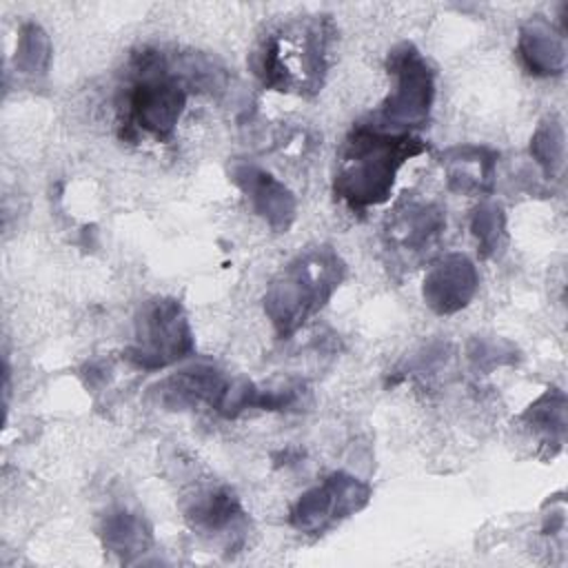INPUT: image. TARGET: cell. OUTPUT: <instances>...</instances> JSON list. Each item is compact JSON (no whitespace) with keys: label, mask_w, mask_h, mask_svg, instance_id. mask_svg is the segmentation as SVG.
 Masks as SVG:
<instances>
[{"label":"cell","mask_w":568,"mask_h":568,"mask_svg":"<svg viewBox=\"0 0 568 568\" xmlns=\"http://www.w3.org/2000/svg\"><path fill=\"white\" fill-rule=\"evenodd\" d=\"M126 78L122 120L126 138L144 131L155 140H169L186 109L189 89L200 84V55H166L144 47L131 55Z\"/></svg>","instance_id":"obj_1"},{"label":"cell","mask_w":568,"mask_h":568,"mask_svg":"<svg viewBox=\"0 0 568 568\" xmlns=\"http://www.w3.org/2000/svg\"><path fill=\"white\" fill-rule=\"evenodd\" d=\"M428 151V144L413 133H388L373 124H355L337 153L333 193L353 211L384 204L397 171Z\"/></svg>","instance_id":"obj_2"},{"label":"cell","mask_w":568,"mask_h":568,"mask_svg":"<svg viewBox=\"0 0 568 568\" xmlns=\"http://www.w3.org/2000/svg\"><path fill=\"white\" fill-rule=\"evenodd\" d=\"M346 277L333 246H315L293 257L264 293V313L277 337L286 339L320 313Z\"/></svg>","instance_id":"obj_3"},{"label":"cell","mask_w":568,"mask_h":568,"mask_svg":"<svg viewBox=\"0 0 568 568\" xmlns=\"http://www.w3.org/2000/svg\"><path fill=\"white\" fill-rule=\"evenodd\" d=\"M386 69L393 89L373 115V126L388 133H410V129L424 126L435 102V71L408 40L388 51Z\"/></svg>","instance_id":"obj_4"},{"label":"cell","mask_w":568,"mask_h":568,"mask_svg":"<svg viewBox=\"0 0 568 568\" xmlns=\"http://www.w3.org/2000/svg\"><path fill=\"white\" fill-rule=\"evenodd\" d=\"M195 348V337L186 311L175 297H153L144 302L135 315L133 342L124 357L144 371L166 368Z\"/></svg>","instance_id":"obj_5"},{"label":"cell","mask_w":568,"mask_h":568,"mask_svg":"<svg viewBox=\"0 0 568 568\" xmlns=\"http://www.w3.org/2000/svg\"><path fill=\"white\" fill-rule=\"evenodd\" d=\"M373 490L351 473L335 470L304 490L291 506L288 524L308 535H322L368 506Z\"/></svg>","instance_id":"obj_6"},{"label":"cell","mask_w":568,"mask_h":568,"mask_svg":"<svg viewBox=\"0 0 568 568\" xmlns=\"http://www.w3.org/2000/svg\"><path fill=\"white\" fill-rule=\"evenodd\" d=\"M231 182L246 195L255 215H260L275 233H286L297 215L293 191L273 173L244 160H235L229 169Z\"/></svg>","instance_id":"obj_7"},{"label":"cell","mask_w":568,"mask_h":568,"mask_svg":"<svg viewBox=\"0 0 568 568\" xmlns=\"http://www.w3.org/2000/svg\"><path fill=\"white\" fill-rule=\"evenodd\" d=\"M479 288V273L464 253L442 255L430 264L422 282L424 304L437 315H453L470 304Z\"/></svg>","instance_id":"obj_8"},{"label":"cell","mask_w":568,"mask_h":568,"mask_svg":"<svg viewBox=\"0 0 568 568\" xmlns=\"http://www.w3.org/2000/svg\"><path fill=\"white\" fill-rule=\"evenodd\" d=\"M226 384L229 377L217 366L202 362L164 377L151 390L158 404L169 410H184L200 404L215 410Z\"/></svg>","instance_id":"obj_9"},{"label":"cell","mask_w":568,"mask_h":568,"mask_svg":"<svg viewBox=\"0 0 568 568\" xmlns=\"http://www.w3.org/2000/svg\"><path fill=\"white\" fill-rule=\"evenodd\" d=\"M446 229L444 211L433 202L404 200L388 217L386 237L397 251L422 253Z\"/></svg>","instance_id":"obj_10"},{"label":"cell","mask_w":568,"mask_h":568,"mask_svg":"<svg viewBox=\"0 0 568 568\" xmlns=\"http://www.w3.org/2000/svg\"><path fill=\"white\" fill-rule=\"evenodd\" d=\"M544 16H532L519 27L517 55L524 69L537 78L561 75L566 71V42Z\"/></svg>","instance_id":"obj_11"},{"label":"cell","mask_w":568,"mask_h":568,"mask_svg":"<svg viewBox=\"0 0 568 568\" xmlns=\"http://www.w3.org/2000/svg\"><path fill=\"white\" fill-rule=\"evenodd\" d=\"M442 166L450 191L464 195L490 193L495 186L497 153L488 146L457 144L444 151Z\"/></svg>","instance_id":"obj_12"},{"label":"cell","mask_w":568,"mask_h":568,"mask_svg":"<svg viewBox=\"0 0 568 568\" xmlns=\"http://www.w3.org/2000/svg\"><path fill=\"white\" fill-rule=\"evenodd\" d=\"M184 517L191 521L193 528L202 532H229L244 524L242 504L229 486L197 490L189 499Z\"/></svg>","instance_id":"obj_13"},{"label":"cell","mask_w":568,"mask_h":568,"mask_svg":"<svg viewBox=\"0 0 568 568\" xmlns=\"http://www.w3.org/2000/svg\"><path fill=\"white\" fill-rule=\"evenodd\" d=\"M100 537L106 550L120 555L124 561H131L135 555H142L151 541V526L138 513L126 508L109 510L100 524Z\"/></svg>","instance_id":"obj_14"},{"label":"cell","mask_w":568,"mask_h":568,"mask_svg":"<svg viewBox=\"0 0 568 568\" xmlns=\"http://www.w3.org/2000/svg\"><path fill=\"white\" fill-rule=\"evenodd\" d=\"M566 393L559 388H546L524 413L521 422L528 430H532L546 446H555L557 450L566 439Z\"/></svg>","instance_id":"obj_15"},{"label":"cell","mask_w":568,"mask_h":568,"mask_svg":"<svg viewBox=\"0 0 568 568\" xmlns=\"http://www.w3.org/2000/svg\"><path fill=\"white\" fill-rule=\"evenodd\" d=\"M530 155L544 178L552 180L561 173L566 162V129L557 113H548L539 120L530 138Z\"/></svg>","instance_id":"obj_16"},{"label":"cell","mask_w":568,"mask_h":568,"mask_svg":"<svg viewBox=\"0 0 568 568\" xmlns=\"http://www.w3.org/2000/svg\"><path fill=\"white\" fill-rule=\"evenodd\" d=\"M51 40L38 22H24L18 31L13 64L27 78H42L51 64Z\"/></svg>","instance_id":"obj_17"},{"label":"cell","mask_w":568,"mask_h":568,"mask_svg":"<svg viewBox=\"0 0 568 568\" xmlns=\"http://www.w3.org/2000/svg\"><path fill=\"white\" fill-rule=\"evenodd\" d=\"M470 231L477 240L479 257L488 260L497 255L506 240V213L499 202L484 200L473 209L470 215Z\"/></svg>","instance_id":"obj_18"},{"label":"cell","mask_w":568,"mask_h":568,"mask_svg":"<svg viewBox=\"0 0 568 568\" xmlns=\"http://www.w3.org/2000/svg\"><path fill=\"white\" fill-rule=\"evenodd\" d=\"M468 359L479 371H490L501 364H513L517 359V348L504 339H470Z\"/></svg>","instance_id":"obj_19"}]
</instances>
